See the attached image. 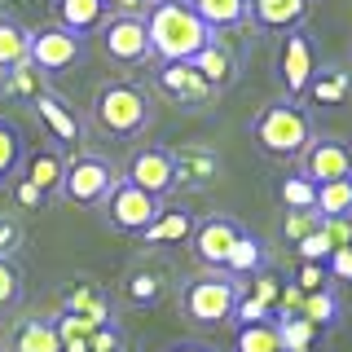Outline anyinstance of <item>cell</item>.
<instances>
[{
  "label": "cell",
  "mask_w": 352,
  "mask_h": 352,
  "mask_svg": "<svg viewBox=\"0 0 352 352\" xmlns=\"http://www.w3.org/2000/svg\"><path fill=\"white\" fill-rule=\"evenodd\" d=\"M308 14V0H247V18L260 31H295Z\"/></svg>",
  "instance_id": "16"
},
{
  "label": "cell",
  "mask_w": 352,
  "mask_h": 352,
  "mask_svg": "<svg viewBox=\"0 0 352 352\" xmlns=\"http://www.w3.org/2000/svg\"><path fill=\"white\" fill-rule=\"evenodd\" d=\"M313 137H317L313 115L295 102H273L251 119V141H256L269 159H300Z\"/></svg>",
  "instance_id": "2"
},
{
  "label": "cell",
  "mask_w": 352,
  "mask_h": 352,
  "mask_svg": "<svg viewBox=\"0 0 352 352\" xmlns=\"http://www.w3.org/2000/svg\"><path fill=\"white\" fill-rule=\"evenodd\" d=\"M234 317H238L242 326H251V322H273V313H269V308H264L260 300H251L247 291H242V300H238V308H234Z\"/></svg>",
  "instance_id": "41"
},
{
  "label": "cell",
  "mask_w": 352,
  "mask_h": 352,
  "mask_svg": "<svg viewBox=\"0 0 352 352\" xmlns=\"http://www.w3.org/2000/svg\"><path fill=\"white\" fill-rule=\"evenodd\" d=\"M242 286L238 278H229V273H203V278L185 282L181 291V313L190 317L194 326H225L234 322V308L242 300Z\"/></svg>",
  "instance_id": "4"
},
{
  "label": "cell",
  "mask_w": 352,
  "mask_h": 352,
  "mask_svg": "<svg viewBox=\"0 0 352 352\" xmlns=\"http://www.w3.org/2000/svg\"><path fill=\"white\" fill-rule=\"evenodd\" d=\"M14 93H22V97H40L44 93V80H40V71L31 62H22V66H14Z\"/></svg>",
  "instance_id": "37"
},
{
  "label": "cell",
  "mask_w": 352,
  "mask_h": 352,
  "mask_svg": "<svg viewBox=\"0 0 352 352\" xmlns=\"http://www.w3.org/2000/svg\"><path fill=\"white\" fill-rule=\"evenodd\" d=\"M313 212L322 216V220H352V176L317 185V194H313Z\"/></svg>",
  "instance_id": "22"
},
{
  "label": "cell",
  "mask_w": 352,
  "mask_h": 352,
  "mask_svg": "<svg viewBox=\"0 0 352 352\" xmlns=\"http://www.w3.org/2000/svg\"><path fill=\"white\" fill-rule=\"evenodd\" d=\"M62 313H75V317L97 322V326H110V300H106L102 286H75V291L62 300Z\"/></svg>",
  "instance_id": "25"
},
{
  "label": "cell",
  "mask_w": 352,
  "mask_h": 352,
  "mask_svg": "<svg viewBox=\"0 0 352 352\" xmlns=\"http://www.w3.org/2000/svg\"><path fill=\"white\" fill-rule=\"evenodd\" d=\"M326 278H330V273H326L322 260H304L300 273H295V286H300L304 295H308V291H326Z\"/></svg>",
  "instance_id": "36"
},
{
  "label": "cell",
  "mask_w": 352,
  "mask_h": 352,
  "mask_svg": "<svg viewBox=\"0 0 352 352\" xmlns=\"http://www.w3.org/2000/svg\"><path fill=\"white\" fill-rule=\"evenodd\" d=\"M102 207H106L110 229H119V234H141V229H146L150 220L163 212V198H154V194H146V190H137V185L119 181Z\"/></svg>",
  "instance_id": "8"
},
{
  "label": "cell",
  "mask_w": 352,
  "mask_h": 352,
  "mask_svg": "<svg viewBox=\"0 0 352 352\" xmlns=\"http://www.w3.org/2000/svg\"><path fill=\"white\" fill-rule=\"evenodd\" d=\"M194 66H198V75H203L212 88H225L229 80H234V66H238V58H234V49L229 44H220V40H212L203 53L194 58Z\"/></svg>",
  "instance_id": "23"
},
{
  "label": "cell",
  "mask_w": 352,
  "mask_h": 352,
  "mask_svg": "<svg viewBox=\"0 0 352 352\" xmlns=\"http://www.w3.org/2000/svg\"><path fill=\"white\" fill-rule=\"evenodd\" d=\"M62 352H88V339H71V344H62Z\"/></svg>",
  "instance_id": "47"
},
{
  "label": "cell",
  "mask_w": 352,
  "mask_h": 352,
  "mask_svg": "<svg viewBox=\"0 0 352 352\" xmlns=\"http://www.w3.org/2000/svg\"><path fill=\"white\" fill-rule=\"evenodd\" d=\"M190 238H194L198 264H207V269H225L234 242L242 238V225H238L234 216H207V220H194V234Z\"/></svg>",
  "instance_id": "11"
},
{
  "label": "cell",
  "mask_w": 352,
  "mask_h": 352,
  "mask_svg": "<svg viewBox=\"0 0 352 352\" xmlns=\"http://www.w3.org/2000/svg\"><path fill=\"white\" fill-rule=\"evenodd\" d=\"M313 194H317V185H308L300 172H291L282 181V203L291 207V212H313Z\"/></svg>",
  "instance_id": "33"
},
{
  "label": "cell",
  "mask_w": 352,
  "mask_h": 352,
  "mask_svg": "<svg viewBox=\"0 0 352 352\" xmlns=\"http://www.w3.org/2000/svg\"><path fill=\"white\" fill-rule=\"evenodd\" d=\"M234 352H282V335H278V317L273 322H251L238 330Z\"/></svg>",
  "instance_id": "29"
},
{
  "label": "cell",
  "mask_w": 352,
  "mask_h": 352,
  "mask_svg": "<svg viewBox=\"0 0 352 352\" xmlns=\"http://www.w3.org/2000/svg\"><path fill=\"white\" fill-rule=\"evenodd\" d=\"M93 119L97 128L110 132V137H141L150 124H154V106H150V93L141 84H106L97 88L93 97Z\"/></svg>",
  "instance_id": "3"
},
{
  "label": "cell",
  "mask_w": 352,
  "mask_h": 352,
  "mask_svg": "<svg viewBox=\"0 0 352 352\" xmlns=\"http://www.w3.org/2000/svg\"><path fill=\"white\" fill-rule=\"evenodd\" d=\"M229 278H247V273H260L264 269V242L256 238V234H247V229H242V238L234 242V251H229Z\"/></svg>",
  "instance_id": "27"
},
{
  "label": "cell",
  "mask_w": 352,
  "mask_h": 352,
  "mask_svg": "<svg viewBox=\"0 0 352 352\" xmlns=\"http://www.w3.org/2000/svg\"><path fill=\"white\" fill-rule=\"evenodd\" d=\"M295 172H300L308 185L344 181V176H352V141H344V137H313L308 150L295 159Z\"/></svg>",
  "instance_id": "7"
},
{
  "label": "cell",
  "mask_w": 352,
  "mask_h": 352,
  "mask_svg": "<svg viewBox=\"0 0 352 352\" xmlns=\"http://www.w3.org/2000/svg\"><path fill=\"white\" fill-rule=\"evenodd\" d=\"M168 352H212V348H203V344H176V348H168Z\"/></svg>",
  "instance_id": "48"
},
{
  "label": "cell",
  "mask_w": 352,
  "mask_h": 352,
  "mask_svg": "<svg viewBox=\"0 0 352 352\" xmlns=\"http://www.w3.org/2000/svg\"><path fill=\"white\" fill-rule=\"evenodd\" d=\"M317 40L308 36V31L295 27L291 36L282 40V53H278V71H282V88H286V97H304V88L308 80L317 75Z\"/></svg>",
  "instance_id": "10"
},
{
  "label": "cell",
  "mask_w": 352,
  "mask_h": 352,
  "mask_svg": "<svg viewBox=\"0 0 352 352\" xmlns=\"http://www.w3.org/2000/svg\"><path fill=\"white\" fill-rule=\"evenodd\" d=\"M159 88L172 97V102H185V106H198V102H207V97L216 93L212 84L198 75V66L194 62H163V71H159Z\"/></svg>",
  "instance_id": "14"
},
{
  "label": "cell",
  "mask_w": 352,
  "mask_h": 352,
  "mask_svg": "<svg viewBox=\"0 0 352 352\" xmlns=\"http://www.w3.org/2000/svg\"><path fill=\"white\" fill-rule=\"evenodd\" d=\"M110 5H115V0H106V9H110Z\"/></svg>",
  "instance_id": "49"
},
{
  "label": "cell",
  "mask_w": 352,
  "mask_h": 352,
  "mask_svg": "<svg viewBox=\"0 0 352 352\" xmlns=\"http://www.w3.org/2000/svg\"><path fill=\"white\" fill-rule=\"evenodd\" d=\"M53 9H58V27L75 31V36H84V31H97V27L110 18L106 0H53Z\"/></svg>",
  "instance_id": "19"
},
{
  "label": "cell",
  "mask_w": 352,
  "mask_h": 352,
  "mask_svg": "<svg viewBox=\"0 0 352 352\" xmlns=\"http://www.w3.org/2000/svg\"><path fill=\"white\" fill-rule=\"evenodd\" d=\"M326 264V273L335 282H352V247H339V251H330V256L322 260Z\"/></svg>",
  "instance_id": "40"
},
{
  "label": "cell",
  "mask_w": 352,
  "mask_h": 352,
  "mask_svg": "<svg viewBox=\"0 0 352 352\" xmlns=\"http://www.w3.org/2000/svg\"><path fill=\"white\" fill-rule=\"evenodd\" d=\"M124 295H128V304H137V308L159 304L163 295H168V269H163V264H132L124 273Z\"/></svg>",
  "instance_id": "17"
},
{
  "label": "cell",
  "mask_w": 352,
  "mask_h": 352,
  "mask_svg": "<svg viewBox=\"0 0 352 352\" xmlns=\"http://www.w3.org/2000/svg\"><path fill=\"white\" fill-rule=\"evenodd\" d=\"M304 97H308L313 106H344L348 97H352V80H348V71H344V66H317V75L308 80Z\"/></svg>",
  "instance_id": "18"
},
{
  "label": "cell",
  "mask_w": 352,
  "mask_h": 352,
  "mask_svg": "<svg viewBox=\"0 0 352 352\" xmlns=\"http://www.w3.org/2000/svg\"><path fill=\"white\" fill-rule=\"evenodd\" d=\"M14 352H62V335L53 322H44V317H36V322H27L14 335Z\"/></svg>",
  "instance_id": "28"
},
{
  "label": "cell",
  "mask_w": 352,
  "mask_h": 352,
  "mask_svg": "<svg viewBox=\"0 0 352 352\" xmlns=\"http://www.w3.org/2000/svg\"><path fill=\"white\" fill-rule=\"evenodd\" d=\"M300 317H308L317 330L330 326L339 317V300H335V291H308L304 295V304H300Z\"/></svg>",
  "instance_id": "32"
},
{
  "label": "cell",
  "mask_w": 352,
  "mask_h": 352,
  "mask_svg": "<svg viewBox=\"0 0 352 352\" xmlns=\"http://www.w3.org/2000/svg\"><path fill=\"white\" fill-rule=\"evenodd\" d=\"M18 203H22V207H40V203H44V194H40L31 181H22V185H18Z\"/></svg>",
  "instance_id": "46"
},
{
  "label": "cell",
  "mask_w": 352,
  "mask_h": 352,
  "mask_svg": "<svg viewBox=\"0 0 352 352\" xmlns=\"http://www.w3.org/2000/svg\"><path fill=\"white\" fill-rule=\"evenodd\" d=\"M190 234H194V216L181 212V207H163V212L154 216L137 238L150 242V247H163V242H185Z\"/></svg>",
  "instance_id": "20"
},
{
  "label": "cell",
  "mask_w": 352,
  "mask_h": 352,
  "mask_svg": "<svg viewBox=\"0 0 352 352\" xmlns=\"http://www.w3.org/2000/svg\"><path fill=\"white\" fill-rule=\"evenodd\" d=\"M322 234L330 238V251L352 247V220H322Z\"/></svg>",
  "instance_id": "42"
},
{
  "label": "cell",
  "mask_w": 352,
  "mask_h": 352,
  "mask_svg": "<svg viewBox=\"0 0 352 352\" xmlns=\"http://www.w3.org/2000/svg\"><path fill=\"white\" fill-rule=\"evenodd\" d=\"M18 172H22V137H18L14 124L0 119V185L14 181Z\"/></svg>",
  "instance_id": "31"
},
{
  "label": "cell",
  "mask_w": 352,
  "mask_h": 352,
  "mask_svg": "<svg viewBox=\"0 0 352 352\" xmlns=\"http://www.w3.org/2000/svg\"><path fill=\"white\" fill-rule=\"evenodd\" d=\"M119 185L115 168H110V159H102V154H71L66 159V176H62V194L71 198L75 207H102L110 190Z\"/></svg>",
  "instance_id": "5"
},
{
  "label": "cell",
  "mask_w": 352,
  "mask_h": 352,
  "mask_svg": "<svg viewBox=\"0 0 352 352\" xmlns=\"http://www.w3.org/2000/svg\"><path fill=\"white\" fill-rule=\"evenodd\" d=\"M124 344H119V330L115 326H97L93 339H88V352H119Z\"/></svg>",
  "instance_id": "44"
},
{
  "label": "cell",
  "mask_w": 352,
  "mask_h": 352,
  "mask_svg": "<svg viewBox=\"0 0 352 352\" xmlns=\"http://www.w3.org/2000/svg\"><path fill=\"white\" fill-rule=\"evenodd\" d=\"M18 291H22V278H18L14 260H0V308L14 304V300H18Z\"/></svg>",
  "instance_id": "39"
},
{
  "label": "cell",
  "mask_w": 352,
  "mask_h": 352,
  "mask_svg": "<svg viewBox=\"0 0 352 352\" xmlns=\"http://www.w3.org/2000/svg\"><path fill=\"white\" fill-rule=\"evenodd\" d=\"M150 5H159V0H150Z\"/></svg>",
  "instance_id": "50"
},
{
  "label": "cell",
  "mask_w": 352,
  "mask_h": 352,
  "mask_svg": "<svg viewBox=\"0 0 352 352\" xmlns=\"http://www.w3.org/2000/svg\"><path fill=\"white\" fill-rule=\"evenodd\" d=\"M300 256H304V260H326V256H330V238L322 234V225H317L313 234L300 242Z\"/></svg>",
  "instance_id": "43"
},
{
  "label": "cell",
  "mask_w": 352,
  "mask_h": 352,
  "mask_svg": "<svg viewBox=\"0 0 352 352\" xmlns=\"http://www.w3.org/2000/svg\"><path fill=\"white\" fill-rule=\"evenodd\" d=\"M31 106H36L40 124L49 128L53 146H62V150H75V154H80V146H84V119L75 115V106H71V102H62L58 93H49V88H44L40 97H31Z\"/></svg>",
  "instance_id": "13"
},
{
  "label": "cell",
  "mask_w": 352,
  "mask_h": 352,
  "mask_svg": "<svg viewBox=\"0 0 352 352\" xmlns=\"http://www.w3.org/2000/svg\"><path fill=\"white\" fill-rule=\"evenodd\" d=\"M146 31H150V53L163 62H194L216 31L190 9V0H159L146 9Z\"/></svg>",
  "instance_id": "1"
},
{
  "label": "cell",
  "mask_w": 352,
  "mask_h": 352,
  "mask_svg": "<svg viewBox=\"0 0 352 352\" xmlns=\"http://www.w3.org/2000/svg\"><path fill=\"white\" fill-rule=\"evenodd\" d=\"M172 163H176V190H203L220 176V159L216 150H172Z\"/></svg>",
  "instance_id": "15"
},
{
  "label": "cell",
  "mask_w": 352,
  "mask_h": 352,
  "mask_svg": "<svg viewBox=\"0 0 352 352\" xmlns=\"http://www.w3.org/2000/svg\"><path fill=\"white\" fill-rule=\"evenodd\" d=\"M247 295H251V300H260V304L273 313V308H278V300H282V282L273 278V273H260V278H256V286H251Z\"/></svg>",
  "instance_id": "38"
},
{
  "label": "cell",
  "mask_w": 352,
  "mask_h": 352,
  "mask_svg": "<svg viewBox=\"0 0 352 352\" xmlns=\"http://www.w3.org/2000/svg\"><path fill=\"white\" fill-rule=\"evenodd\" d=\"M317 225H322V216H317V212H291V216H286V225H282V234H286V242H295V247H300V242L313 234Z\"/></svg>",
  "instance_id": "34"
},
{
  "label": "cell",
  "mask_w": 352,
  "mask_h": 352,
  "mask_svg": "<svg viewBox=\"0 0 352 352\" xmlns=\"http://www.w3.org/2000/svg\"><path fill=\"white\" fill-rule=\"evenodd\" d=\"M190 9L207 22L212 31H225V27H238L247 22V0H190Z\"/></svg>",
  "instance_id": "26"
},
{
  "label": "cell",
  "mask_w": 352,
  "mask_h": 352,
  "mask_svg": "<svg viewBox=\"0 0 352 352\" xmlns=\"http://www.w3.org/2000/svg\"><path fill=\"white\" fill-rule=\"evenodd\" d=\"M22 62H31V31L0 14V71H14Z\"/></svg>",
  "instance_id": "24"
},
{
  "label": "cell",
  "mask_w": 352,
  "mask_h": 352,
  "mask_svg": "<svg viewBox=\"0 0 352 352\" xmlns=\"http://www.w3.org/2000/svg\"><path fill=\"white\" fill-rule=\"evenodd\" d=\"M102 53L119 66H146L154 53H150V31H146V18H132V14H110L102 27Z\"/></svg>",
  "instance_id": "6"
},
{
  "label": "cell",
  "mask_w": 352,
  "mask_h": 352,
  "mask_svg": "<svg viewBox=\"0 0 352 352\" xmlns=\"http://www.w3.org/2000/svg\"><path fill=\"white\" fill-rule=\"evenodd\" d=\"M146 9H150V0H115V5H110V14H132V18H146Z\"/></svg>",
  "instance_id": "45"
},
{
  "label": "cell",
  "mask_w": 352,
  "mask_h": 352,
  "mask_svg": "<svg viewBox=\"0 0 352 352\" xmlns=\"http://www.w3.org/2000/svg\"><path fill=\"white\" fill-rule=\"evenodd\" d=\"M22 242H27V234H22V225H18L14 216H0V260L18 256V251H22Z\"/></svg>",
  "instance_id": "35"
},
{
  "label": "cell",
  "mask_w": 352,
  "mask_h": 352,
  "mask_svg": "<svg viewBox=\"0 0 352 352\" xmlns=\"http://www.w3.org/2000/svg\"><path fill=\"white\" fill-rule=\"evenodd\" d=\"M80 58H84V36H75V31L58 27V22H53V27L31 31V66H36L40 75L71 71Z\"/></svg>",
  "instance_id": "9"
},
{
  "label": "cell",
  "mask_w": 352,
  "mask_h": 352,
  "mask_svg": "<svg viewBox=\"0 0 352 352\" xmlns=\"http://www.w3.org/2000/svg\"><path fill=\"white\" fill-rule=\"evenodd\" d=\"M128 185H137V190H146L154 198L172 194L176 190V163H172V150L168 146H150V150H137L124 172Z\"/></svg>",
  "instance_id": "12"
},
{
  "label": "cell",
  "mask_w": 352,
  "mask_h": 352,
  "mask_svg": "<svg viewBox=\"0 0 352 352\" xmlns=\"http://www.w3.org/2000/svg\"><path fill=\"white\" fill-rule=\"evenodd\" d=\"M62 176H66V154L62 150H36L27 159V176L22 181H31L40 194H53V190H62Z\"/></svg>",
  "instance_id": "21"
},
{
  "label": "cell",
  "mask_w": 352,
  "mask_h": 352,
  "mask_svg": "<svg viewBox=\"0 0 352 352\" xmlns=\"http://www.w3.org/2000/svg\"><path fill=\"white\" fill-rule=\"evenodd\" d=\"M278 335H282V352H313L317 344V326L308 317H278Z\"/></svg>",
  "instance_id": "30"
}]
</instances>
